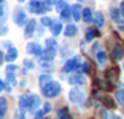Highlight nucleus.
I'll return each instance as SVG.
<instances>
[{
    "label": "nucleus",
    "mask_w": 124,
    "mask_h": 119,
    "mask_svg": "<svg viewBox=\"0 0 124 119\" xmlns=\"http://www.w3.org/2000/svg\"><path fill=\"white\" fill-rule=\"evenodd\" d=\"M41 92H43L45 97H57L61 94V84L56 83V81H51L49 84H46L45 87H41Z\"/></svg>",
    "instance_id": "nucleus-1"
},
{
    "label": "nucleus",
    "mask_w": 124,
    "mask_h": 119,
    "mask_svg": "<svg viewBox=\"0 0 124 119\" xmlns=\"http://www.w3.org/2000/svg\"><path fill=\"white\" fill-rule=\"evenodd\" d=\"M69 98L73 102V103L81 105L84 102V92L81 89H78V87H73V89L69 92Z\"/></svg>",
    "instance_id": "nucleus-2"
},
{
    "label": "nucleus",
    "mask_w": 124,
    "mask_h": 119,
    "mask_svg": "<svg viewBox=\"0 0 124 119\" xmlns=\"http://www.w3.org/2000/svg\"><path fill=\"white\" fill-rule=\"evenodd\" d=\"M80 67V57H73L70 60L65 62L64 65V72H73V70H77Z\"/></svg>",
    "instance_id": "nucleus-3"
},
{
    "label": "nucleus",
    "mask_w": 124,
    "mask_h": 119,
    "mask_svg": "<svg viewBox=\"0 0 124 119\" xmlns=\"http://www.w3.org/2000/svg\"><path fill=\"white\" fill-rule=\"evenodd\" d=\"M15 22L18 25H24L27 22V16H26V13L22 10H16L15 11Z\"/></svg>",
    "instance_id": "nucleus-4"
},
{
    "label": "nucleus",
    "mask_w": 124,
    "mask_h": 119,
    "mask_svg": "<svg viewBox=\"0 0 124 119\" xmlns=\"http://www.w3.org/2000/svg\"><path fill=\"white\" fill-rule=\"evenodd\" d=\"M105 76H107V81L108 83H115V81H118V76H119V72H118V68H108L107 70V73H105Z\"/></svg>",
    "instance_id": "nucleus-5"
},
{
    "label": "nucleus",
    "mask_w": 124,
    "mask_h": 119,
    "mask_svg": "<svg viewBox=\"0 0 124 119\" xmlns=\"http://www.w3.org/2000/svg\"><path fill=\"white\" fill-rule=\"evenodd\" d=\"M27 52L29 54H35V56H41V46H38L37 43H29L27 45Z\"/></svg>",
    "instance_id": "nucleus-6"
},
{
    "label": "nucleus",
    "mask_w": 124,
    "mask_h": 119,
    "mask_svg": "<svg viewBox=\"0 0 124 119\" xmlns=\"http://www.w3.org/2000/svg\"><path fill=\"white\" fill-rule=\"evenodd\" d=\"M69 83L70 84H84L86 83V79H84L83 75H80V73H75V75H72L69 78Z\"/></svg>",
    "instance_id": "nucleus-7"
},
{
    "label": "nucleus",
    "mask_w": 124,
    "mask_h": 119,
    "mask_svg": "<svg viewBox=\"0 0 124 119\" xmlns=\"http://www.w3.org/2000/svg\"><path fill=\"white\" fill-rule=\"evenodd\" d=\"M72 16H73V19H75V21H80V19L83 18V10H81V7L78 3L72 7Z\"/></svg>",
    "instance_id": "nucleus-8"
},
{
    "label": "nucleus",
    "mask_w": 124,
    "mask_h": 119,
    "mask_svg": "<svg viewBox=\"0 0 124 119\" xmlns=\"http://www.w3.org/2000/svg\"><path fill=\"white\" fill-rule=\"evenodd\" d=\"M123 54H124L123 48H121L119 45H115V46H113V51H111L113 59H115V60H121V59H123Z\"/></svg>",
    "instance_id": "nucleus-9"
},
{
    "label": "nucleus",
    "mask_w": 124,
    "mask_h": 119,
    "mask_svg": "<svg viewBox=\"0 0 124 119\" xmlns=\"http://www.w3.org/2000/svg\"><path fill=\"white\" fill-rule=\"evenodd\" d=\"M54 56H56V49H46V51H43V52H41L40 57L43 59V60H53V59H54Z\"/></svg>",
    "instance_id": "nucleus-10"
},
{
    "label": "nucleus",
    "mask_w": 124,
    "mask_h": 119,
    "mask_svg": "<svg viewBox=\"0 0 124 119\" xmlns=\"http://www.w3.org/2000/svg\"><path fill=\"white\" fill-rule=\"evenodd\" d=\"M40 105V97L38 95H30L29 97V110H35Z\"/></svg>",
    "instance_id": "nucleus-11"
},
{
    "label": "nucleus",
    "mask_w": 124,
    "mask_h": 119,
    "mask_svg": "<svg viewBox=\"0 0 124 119\" xmlns=\"http://www.w3.org/2000/svg\"><path fill=\"white\" fill-rule=\"evenodd\" d=\"M16 57H18V49H16V48H10V49H8V52H7V56H5V60L13 62Z\"/></svg>",
    "instance_id": "nucleus-12"
},
{
    "label": "nucleus",
    "mask_w": 124,
    "mask_h": 119,
    "mask_svg": "<svg viewBox=\"0 0 124 119\" xmlns=\"http://www.w3.org/2000/svg\"><path fill=\"white\" fill-rule=\"evenodd\" d=\"M35 25H37V22L33 21V19H30V21L27 22V25H26V37H30V35H33Z\"/></svg>",
    "instance_id": "nucleus-13"
},
{
    "label": "nucleus",
    "mask_w": 124,
    "mask_h": 119,
    "mask_svg": "<svg viewBox=\"0 0 124 119\" xmlns=\"http://www.w3.org/2000/svg\"><path fill=\"white\" fill-rule=\"evenodd\" d=\"M77 25H73V24H69L65 27V30H64V33H65V37H75L77 35Z\"/></svg>",
    "instance_id": "nucleus-14"
},
{
    "label": "nucleus",
    "mask_w": 124,
    "mask_h": 119,
    "mask_svg": "<svg viewBox=\"0 0 124 119\" xmlns=\"http://www.w3.org/2000/svg\"><path fill=\"white\" fill-rule=\"evenodd\" d=\"M51 32H53V35H59V33L62 32V24L59 21H56V22H53V25H51Z\"/></svg>",
    "instance_id": "nucleus-15"
},
{
    "label": "nucleus",
    "mask_w": 124,
    "mask_h": 119,
    "mask_svg": "<svg viewBox=\"0 0 124 119\" xmlns=\"http://www.w3.org/2000/svg\"><path fill=\"white\" fill-rule=\"evenodd\" d=\"M8 110V100L5 97H0V116L5 114Z\"/></svg>",
    "instance_id": "nucleus-16"
},
{
    "label": "nucleus",
    "mask_w": 124,
    "mask_h": 119,
    "mask_svg": "<svg viewBox=\"0 0 124 119\" xmlns=\"http://www.w3.org/2000/svg\"><path fill=\"white\" fill-rule=\"evenodd\" d=\"M70 16H72V8H70V7H65L64 10L61 11V18L64 19V21H69Z\"/></svg>",
    "instance_id": "nucleus-17"
},
{
    "label": "nucleus",
    "mask_w": 124,
    "mask_h": 119,
    "mask_svg": "<svg viewBox=\"0 0 124 119\" xmlns=\"http://www.w3.org/2000/svg\"><path fill=\"white\" fill-rule=\"evenodd\" d=\"M94 24L97 25V27H102V25L105 24V21H103V15H102V13H95V16H94Z\"/></svg>",
    "instance_id": "nucleus-18"
},
{
    "label": "nucleus",
    "mask_w": 124,
    "mask_h": 119,
    "mask_svg": "<svg viewBox=\"0 0 124 119\" xmlns=\"http://www.w3.org/2000/svg\"><path fill=\"white\" fill-rule=\"evenodd\" d=\"M83 19L86 22L94 21V19H92V11H91V8H84V10H83Z\"/></svg>",
    "instance_id": "nucleus-19"
},
{
    "label": "nucleus",
    "mask_w": 124,
    "mask_h": 119,
    "mask_svg": "<svg viewBox=\"0 0 124 119\" xmlns=\"http://www.w3.org/2000/svg\"><path fill=\"white\" fill-rule=\"evenodd\" d=\"M107 59H108V57H107V52H105V51H99V52H97V62H99L100 65L105 64Z\"/></svg>",
    "instance_id": "nucleus-20"
},
{
    "label": "nucleus",
    "mask_w": 124,
    "mask_h": 119,
    "mask_svg": "<svg viewBox=\"0 0 124 119\" xmlns=\"http://www.w3.org/2000/svg\"><path fill=\"white\" fill-rule=\"evenodd\" d=\"M57 116H59V119H72V116H70V113L67 111L65 108H61L57 111Z\"/></svg>",
    "instance_id": "nucleus-21"
},
{
    "label": "nucleus",
    "mask_w": 124,
    "mask_h": 119,
    "mask_svg": "<svg viewBox=\"0 0 124 119\" xmlns=\"http://www.w3.org/2000/svg\"><path fill=\"white\" fill-rule=\"evenodd\" d=\"M99 35V32L95 29H89L88 32H86V37H84V38H86V41H91L92 38H94V37H97Z\"/></svg>",
    "instance_id": "nucleus-22"
},
{
    "label": "nucleus",
    "mask_w": 124,
    "mask_h": 119,
    "mask_svg": "<svg viewBox=\"0 0 124 119\" xmlns=\"http://www.w3.org/2000/svg\"><path fill=\"white\" fill-rule=\"evenodd\" d=\"M49 83H51V76H49V75H41L40 76V86L41 87H45L46 84H49Z\"/></svg>",
    "instance_id": "nucleus-23"
},
{
    "label": "nucleus",
    "mask_w": 124,
    "mask_h": 119,
    "mask_svg": "<svg viewBox=\"0 0 124 119\" xmlns=\"http://www.w3.org/2000/svg\"><path fill=\"white\" fill-rule=\"evenodd\" d=\"M116 100H118V103H119V105H123V106H124V90L123 89L116 90Z\"/></svg>",
    "instance_id": "nucleus-24"
},
{
    "label": "nucleus",
    "mask_w": 124,
    "mask_h": 119,
    "mask_svg": "<svg viewBox=\"0 0 124 119\" xmlns=\"http://www.w3.org/2000/svg\"><path fill=\"white\" fill-rule=\"evenodd\" d=\"M100 98H102V102L105 103V106H108V108H113V106H115V102L111 100L110 97H100Z\"/></svg>",
    "instance_id": "nucleus-25"
},
{
    "label": "nucleus",
    "mask_w": 124,
    "mask_h": 119,
    "mask_svg": "<svg viewBox=\"0 0 124 119\" xmlns=\"http://www.w3.org/2000/svg\"><path fill=\"white\" fill-rule=\"evenodd\" d=\"M110 15H111V19H113V21H119V15H121V11H118L116 8H111Z\"/></svg>",
    "instance_id": "nucleus-26"
},
{
    "label": "nucleus",
    "mask_w": 124,
    "mask_h": 119,
    "mask_svg": "<svg viewBox=\"0 0 124 119\" xmlns=\"http://www.w3.org/2000/svg\"><path fill=\"white\" fill-rule=\"evenodd\" d=\"M56 40L54 38H48L46 40V46H48V49H56Z\"/></svg>",
    "instance_id": "nucleus-27"
},
{
    "label": "nucleus",
    "mask_w": 124,
    "mask_h": 119,
    "mask_svg": "<svg viewBox=\"0 0 124 119\" xmlns=\"http://www.w3.org/2000/svg\"><path fill=\"white\" fill-rule=\"evenodd\" d=\"M95 84H97L99 87H100V89H108V84L105 83V81H102V79H95Z\"/></svg>",
    "instance_id": "nucleus-28"
},
{
    "label": "nucleus",
    "mask_w": 124,
    "mask_h": 119,
    "mask_svg": "<svg viewBox=\"0 0 124 119\" xmlns=\"http://www.w3.org/2000/svg\"><path fill=\"white\" fill-rule=\"evenodd\" d=\"M7 76H8V81H10L11 84H16V76H15V73H13V72H8Z\"/></svg>",
    "instance_id": "nucleus-29"
},
{
    "label": "nucleus",
    "mask_w": 124,
    "mask_h": 119,
    "mask_svg": "<svg viewBox=\"0 0 124 119\" xmlns=\"http://www.w3.org/2000/svg\"><path fill=\"white\" fill-rule=\"evenodd\" d=\"M83 72L84 73H91V65H89V62H84L83 64Z\"/></svg>",
    "instance_id": "nucleus-30"
},
{
    "label": "nucleus",
    "mask_w": 124,
    "mask_h": 119,
    "mask_svg": "<svg viewBox=\"0 0 124 119\" xmlns=\"http://www.w3.org/2000/svg\"><path fill=\"white\" fill-rule=\"evenodd\" d=\"M41 24H43V25H53V22H51V19H49V18L45 16V18H41Z\"/></svg>",
    "instance_id": "nucleus-31"
},
{
    "label": "nucleus",
    "mask_w": 124,
    "mask_h": 119,
    "mask_svg": "<svg viewBox=\"0 0 124 119\" xmlns=\"http://www.w3.org/2000/svg\"><path fill=\"white\" fill-rule=\"evenodd\" d=\"M45 113H46L45 110H40V111H37V113H35V119H41V118L45 116Z\"/></svg>",
    "instance_id": "nucleus-32"
},
{
    "label": "nucleus",
    "mask_w": 124,
    "mask_h": 119,
    "mask_svg": "<svg viewBox=\"0 0 124 119\" xmlns=\"http://www.w3.org/2000/svg\"><path fill=\"white\" fill-rule=\"evenodd\" d=\"M15 119H24V113H22V110H18V111H16Z\"/></svg>",
    "instance_id": "nucleus-33"
},
{
    "label": "nucleus",
    "mask_w": 124,
    "mask_h": 119,
    "mask_svg": "<svg viewBox=\"0 0 124 119\" xmlns=\"http://www.w3.org/2000/svg\"><path fill=\"white\" fill-rule=\"evenodd\" d=\"M64 8H65V2H64V0H59L57 2V10H64Z\"/></svg>",
    "instance_id": "nucleus-34"
},
{
    "label": "nucleus",
    "mask_w": 124,
    "mask_h": 119,
    "mask_svg": "<svg viewBox=\"0 0 124 119\" xmlns=\"http://www.w3.org/2000/svg\"><path fill=\"white\" fill-rule=\"evenodd\" d=\"M24 65H26L27 68H32V67H33V62L32 60H26V62H24Z\"/></svg>",
    "instance_id": "nucleus-35"
},
{
    "label": "nucleus",
    "mask_w": 124,
    "mask_h": 119,
    "mask_svg": "<svg viewBox=\"0 0 124 119\" xmlns=\"http://www.w3.org/2000/svg\"><path fill=\"white\" fill-rule=\"evenodd\" d=\"M15 70H16L15 65H8V67H7V72H15Z\"/></svg>",
    "instance_id": "nucleus-36"
},
{
    "label": "nucleus",
    "mask_w": 124,
    "mask_h": 119,
    "mask_svg": "<svg viewBox=\"0 0 124 119\" xmlns=\"http://www.w3.org/2000/svg\"><path fill=\"white\" fill-rule=\"evenodd\" d=\"M45 111H51V105L49 103H45Z\"/></svg>",
    "instance_id": "nucleus-37"
},
{
    "label": "nucleus",
    "mask_w": 124,
    "mask_h": 119,
    "mask_svg": "<svg viewBox=\"0 0 124 119\" xmlns=\"http://www.w3.org/2000/svg\"><path fill=\"white\" fill-rule=\"evenodd\" d=\"M119 11H121V15L124 16V2H123V3H121V8H119Z\"/></svg>",
    "instance_id": "nucleus-38"
},
{
    "label": "nucleus",
    "mask_w": 124,
    "mask_h": 119,
    "mask_svg": "<svg viewBox=\"0 0 124 119\" xmlns=\"http://www.w3.org/2000/svg\"><path fill=\"white\" fill-rule=\"evenodd\" d=\"M3 59H5V56H3V52H2V51H0V64H2V62H3Z\"/></svg>",
    "instance_id": "nucleus-39"
},
{
    "label": "nucleus",
    "mask_w": 124,
    "mask_h": 119,
    "mask_svg": "<svg viewBox=\"0 0 124 119\" xmlns=\"http://www.w3.org/2000/svg\"><path fill=\"white\" fill-rule=\"evenodd\" d=\"M3 87H5V83H3V81H0V92H2V89H3Z\"/></svg>",
    "instance_id": "nucleus-40"
},
{
    "label": "nucleus",
    "mask_w": 124,
    "mask_h": 119,
    "mask_svg": "<svg viewBox=\"0 0 124 119\" xmlns=\"http://www.w3.org/2000/svg\"><path fill=\"white\" fill-rule=\"evenodd\" d=\"M3 11H5V10H3V7H2V5H0V16L3 15Z\"/></svg>",
    "instance_id": "nucleus-41"
},
{
    "label": "nucleus",
    "mask_w": 124,
    "mask_h": 119,
    "mask_svg": "<svg viewBox=\"0 0 124 119\" xmlns=\"http://www.w3.org/2000/svg\"><path fill=\"white\" fill-rule=\"evenodd\" d=\"M113 119H121V116H118V114H115V116H113Z\"/></svg>",
    "instance_id": "nucleus-42"
},
{
    "label": "nucleus",
    "mask_w": 124,
    "mask_h": 119,
    "mask_svg": "<svg viewBox=\"0 0 124 119\" xmlns=\"http://www.w3.org/2000/svg\"><path fill=\"white\" fill-rule=\"evenodd\" d=\"M18 2H24V0H18Z\"/></svg>",
    "instance_id": "nucleus-43"
},
{
    "label": "nucleus",
    "mask_w": 124,
    "mask_h": 119,
    "mask_svg": "<svg viewBox=\"0 0 124 119\" xmlns=\"http://www.w3.org/2000/svg\"><path fill=\"white\" fill-rule=\"evenodd\" d=\"M2 2H3V0H0V3H2Z\"/></svg>",
    "instance_id": "nucleus-44"
},
{
    "label": "nucleus",
    "mask_w": 124,
    "mask_h": 119,
    "mask_svg": "<svg viewBox=\"0 0 124 119\" xmlns=\"http://www.w3.org/2000/svg\"><path fill=\"white\" fill-rule=\"evenodd\" d=\"M78 2H83V0H78Z\"/></svg>",
    "instance_id": "nucleus-45"
}]
</instances>
